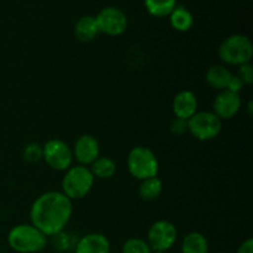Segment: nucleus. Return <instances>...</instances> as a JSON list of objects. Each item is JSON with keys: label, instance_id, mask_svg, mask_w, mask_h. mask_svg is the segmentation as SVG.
Listing matches in <instances>:
<instances>
[{"label": "nucleus", "instance_id": "1", "mask_svg": "<svg viewBox=\"0 0 253 253\" xmlns=\"http://www.w3.org/2000/svg\"><path fill=\"white\" fill-rule=\"evenodd\" d=\"M73 214V204L62 192H47L31 205L30 220L47 237L63 231Z\"/></svg>", "mask_w": 253, "mask_h": 253}, {"label": "nucleus", "instance_id": "26", "mask_svg": "<svg viewBox=\"0 0 253 253\" xmlns=\"http://www.w3.org/2000/svg\"><path fill=\"white\" fill-rule=\"evenodd\" d=\"M244 85H245V84L242 83L241 79H240L237 76H234V74H232V77H231V79H230L229 84H227L226 89H227V90H230V91H234V93L240 94V91L242 90Z\"/></svg>", "mask_w": 253, "mask_h": 253}, {"label": "nucleus", "instance_id": "5", "mask_svg": "<svg viewBox=\"0 0 253 253\" xmlns=\"http://www.w3.org/2000/svg\"><path fill=\"white\" fill-rule=\"evenodd\" d=\"M127 169L136 179L145 180L158 174L160 162L151 148L137 146L128 152Z\"/></svg>", "mask_w": 253, "mask_h": 253}, {"label": "nucleus", "instance_id": "17", "mask_svg": "<svg viewBox=\"0 0 253 253\" xmlns=\"http://www.w3.org/2000/svg\"><path fill=\"white\" fill-rule=\"evenodd\" d=\"M94 178L99 179H109L116 173V163L110 157L99 156L89 167Z\"/></svg>", "mask_w": 253, "mask_h": 253}, {"label": "nucleus", "instance_id": "2", "mask_svg": "<svg viewBox=\"0 0 253 253\" xmlns=\"http://www.w3.org/2000/svg\"><path fill=\"white\" fill-rule=\"evenodd\" d=\"M7 244L17 253H39L48 244V237L32 224H20L7 234Z\"/></svg>", "mask_w": 253, "mask_h": 253}, {"label": "nucleus", "instance_id": "4", "mask_svg": "<svg viewBox=\"0 0 253 253\" xmlns=\"http://www.w3.org/2000/svg\"><path fill=\"white\" fill-rule=\"evenodd\" d=\"M219 58L225 64L241 66L250 63L253 57L251 40L241 34H235L226 37L219 46Z\"/></svg>", "mask_w": 253, "mask_h": 253}, {"label": "nucleus", "instance_id": "21", "mask_svg": "<svg viewBox=\"0 0 253 253\" xmlns=\"http://www.w3.org/2000/svg\"><path fill=\"white\" fill-rule=\"evenodd\" d=\"M77 241L78 240L76 239L74 235L66 232L64 230L52 236V245L59 252H67L71 251V250H74Z\"/></svg>", "mask_w": 253, "mask_h": 253}, {"label": "nucleus", "instance_id": "22", "mask_svg": "<svg viewBox=\"0 0 253 253\" xmlns=\"http://www.w3.org/2000/svg\"><path fill=\"white\" fill-rule=\"evenodd\" d=\"M123 253H152L150 245L147 241L140 237H132V239L126 240L125 244L121 249Z\"/></svg>", "mask_w": 253, "mask_h": 253}, {"label": "nucleus", "instance_id": "18", "mask_svg": "<svg viewBox=\"0 0 253 253\" xmlns=\"http://www.w3.org/2000/svg\"><path fill=\"white\" fill-rule=\"evenodd\" d=\"M169 22L172 27L177 31L184 32L188 31L193 26V15L187 7L184 6H175L173 11L169 14Z\"/></svg>", "mask_w": 253, "mask_h": 253}, {"label": "nucleus", "instance_id": "16", "mask_svg": "<svg viewBox=\"0 0 253 253\" xmlns=\"http://www.w3.org/2000/svg\"><path fill=\"white\" fill-rule=\"evenodd\" d=\"M182 253H209L207 237L198 231L185 235L182 242Z\"/></svg>", "mask_w": 253, "mask_h": 253}, {"label": "nucleus", "instance_id": "11", "mask_svg": "<svg viewBox=\"0 0 253 253\" xmlns=\"http://www.w3.org/2000/svg\"><path fill=\"white\" fill-rule=\"evenodd\" d=\"M242 105V100L240 94L230 91L227 89L221 90L216 95L214 100V110L212 113L220 119V120H230L235 118L240 111Z\"/></svg>", "mask_w": 253, "mask_h": 253}, {"label": "nucleus", "instance_id": "28", "mask_svg": "<svg viewBox=\"0 0 253 253\" xmlns=\"http://www.w3.org/2000/svg\"><path fill=\"white\" fill-rule=\"evenodd\" d=\"M152 253H167V252H158V251H153Z\"/></svg>", "mask_w": 253, "mask_h": 253}, {"label": "nucleus", "instance_id": "15", "mask_svg": "<svg viewBox=\"0 0 253 253\" xmlns=\"http://www.w3.org/2000/svg\"><path fill=\"white\" fill-rule=\"evenodd\" d=\"M231 77L232 73L224 64H215V66H211L207 71V74H205L207 83L211 88L217 89L220 91L225 90L227 88V84H229Z\"/></svg>", "mask_w": 253, "mask_h": 253}, {"label": "nucleus", "instance_id": "14", "mask_svg": "<svg viewBox=\"0 0 253 253\" xmlns=\"http://www.w3.org/2000/svg\"><path fill=\"white\" fill-rule=\"evenodd\" d=\"M99 32L98 24H96L95 16L84 15L79 17L78 21L74 25V35L81 42H90L98 36Z\"/></svg>", "mask_w": 253, "mask_h": 253}, {"label": "nucleus", "instance_id": "20", "mask_svg": "<svg viewBox=\"0 0 253 253\" xmlns=\"http://www.w3.org/2000/svg\"><path fill=\"white\" fill-rule=\"evenodd\" d=\"M177 6V0H145V7L148 14L156 17L169 16Z\"/></svg>", "mask_w": 253, "mask_h": 253}, {"label": "nucleus", "instance_id": "13", "mask_svg": "<svg viewBox=\"0 0 253 253\" xmlns=\"http://www.w3.org/2000/svg\"><path fill=\"white\" fill-rule=\"evenodd\" d=\"M173 113L175 118L189 120L198 111L197 95L192 90H182L173 99Z\"/></svg>", "mask_w": 253, "mask_h": 253}, {"label": "nucleus", "instance_id": "9", "mask_svg": "<svg viewBox=\"0 0 253 253\" xmlns=\"http://www.w3.org/2000/svg\"><path fill=\"white\" fill-rule=\"evenodd\" d=\"M95 20L99 32L109 36H120L126 31L128 25L125 12L115 6H106L101 9L95 16Z\"/></svg>", "mask_w": 253, "mask_h": 253}, {"label": "nucleus", "instance_id": "24", "mask_svg": "<svg viewBox=\"0 0 253 253\" xmlns=\"http://www.w3.org/2000/svg\"><path fill=\"white\" fill-rule=\"evenodd\" d=\"M236 76L241 79L245 85H250L253 82V68L251 62L239 66V71H237Z\"/></svg>", "mask_w": 253, "mask_h": 253}, {"label": "nucleus", "instance_id": "8", "mask_svg": "<svg viewBox=\"0 0 253 253\" xmlns=\"http://www.w3.org/2000/svg\"><path fill=\"white\" fill-rule=\"evenodd\" d=\"M178 237L177 227L168 220H158L151 225L147 232V244L152 251L167 252L172 249Z\"/></svg>", "mask_w": 253, "mask_h": 253}, {"label": "nucleus", "instance_id": "23", "mask_svg": "<svg viewBox=\"0 0 253 253\" xmlns=\"http://www.w3.org/2000/svg\"><path fill=\"white\" fill-rule=\"evenodd\" d=\"M22 157L29 163L39 162L42 160V146L37 142L27 143L22 150Z\"/></svg>", "mask_w": 253, "mask_h": 253}, {"label": "nucleus", "instance_id": "10", "mask_svg": "<svg viewBox=\"0 0 253 253\" xmlns=\"http://www.w3.org/2000/svg\"><path fill=\"white\" fill-rule=\"evenodd\" d=\"M73 158L82 166H90L100 156V145L93 135L79 136L72 147Z\"/></svg>", "mask_w": 253, "mask_h": 253}, {"label": "nucleus", "instance_id": "6", "mask_svg": "<svg viewBox=\"0 0 253 253\" xmlns=\"http://www.w3.org/2000/svg\"><path fill=\"white\" fill-rule=\"evenodd\" d=\"M222 120L212 111H197L188 120V131L199 141H210L221 132Z\"/></svg>", "mask_w": 253, "mask_h": 253}, {"label": "nucleus", "instance_id": "19", "mask_svg": "<svg viewBox=\"0 0 253 253\" xmlns=\"http://www.w3.org/2000/svg\"><path fill=\"white\" fill-rule=\"evenodd\" d=\"M162 180L156 175V177H151L145 180H141L140 188H138V194L146 202H152V200H156L162 194Z\"/></svg>", "mask_w": 253, "mask_h": 253}, {"label": "nucleus", "instance_id": "29", "mask_svg": "<svg viewBox=\"0 0 253 253\" xmlns=\"http://www.w3.org/2000/svg\"><path fill=\"white\" fill-rule=\"evenodd\" d=\"M220 253H224V252H220Z\"/></svg>", "mask_w": 253, "mask_h": 253}, {"label": "nucleus", "instance_id": "27", "mask_svg": "<svg viewBox=\"0 0 253 253\" xmlns=\"http://www.w3.org/2000/svg\"><path fill=\"white\" fill-rule=\"evenodd\" d=\"M236 253H253V240L247 239L237 249Z\"/></svg>", "mask_w": 253, "mask_h": 253}, {"label": "nucleus", "instance_id": "25", "mask_svg": "<svg viewBox=\"0 0 253 253\" xmlns=\"http://www.w3.org/2000/svg\"><path fill=\"white\" fill-rule=\"evenodd\" d=\"M169 130L173 135H183V133H185L188 131V121L179 118H174V120L170 123Z\"/></svg>", "mask_w": 253, "mask_h": 253}, {"label": "nucleus", "instance_id": "7", "mask_svg": "<svg viewBox=\"0 0 253 253\" xmlns=\"http://www.w3.org/2000/svg\"><path fill=\"white\" fill-rule=\"evenodd\" d=\"M42 160L54 170L66 172L73 166V152L68 143L59 138L48 140L42 146Z\"/></svg>", "mask_w": 253, "mask_h": 253}, {"label": "nucleus", "instance_id": "3", "mask_svg": "<svg viewBox=\"0 0 253 253\" xmlns=\"http://www.w3.org/2000/svg\"><path fill=\"white\" fill-rule=\"evenodd\" d=\"M94 175L86 166H72L66 170L62 179V193L67 198L73 200L83 199L89 194L94 185Z\"/></svg>", "mask_w": 253, "mask_h": 253}, {"label": "nucleus", "instance_id": "12", "mask_svg": "<svg viewBox=\"0 0 253 253\" xmlns=\"http://www.w3.org/2000/svg\"><path fill=\"white\" fill-rule=\"evenodd\" d=\"M76 253H110V241L103 234L91 232L84 235L77 241Z\"/></svg>", "mask_w": 253, "mask_h": 253}]
</instances>
